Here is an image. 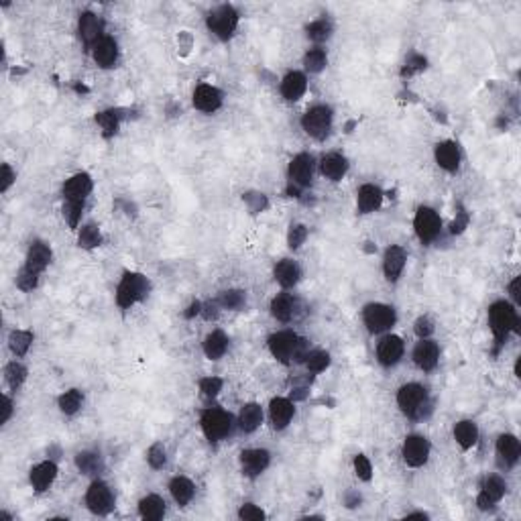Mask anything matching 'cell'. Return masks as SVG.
Instances as JSON below:
<instances>
[{
	"instance_id": "obj_5",
	"label": "cell",
	"mask_w": 521,
	"mask_h": 521,
	"mask_svg": "<svg viewBox=\"0 0 521 521\" xmlns=\"http://www.w3.org/2000/svg\"><path fill=\"white\" fill-rule=\"evenodd\" d=\"M200 426H202V432L210 442H220L230 434L232 430V417L229 412L220 410V407H208L202 412L200 417Z\"/></svg>"
},
{
	"instance_id": "obj_21",
	"label": "cell",
	"mask_w": 521,
	"mask_h": 521,
	"mask_svg": "<svg viewBox=\"0 0 521 521\" xmlns=\"http://www.w3.org/2000/svg\"><path fill=\"white\" fill-rule=\"evenodd\" d=\"M293 414H295L293 403L285 397H275L269 405V419L275 430H285L292 421Z\"/></svg>"
},
{
	"instance_id": "obj_38",
	"label": "cell",
	"mask_w": 521,
	"mask_h": 521,
	"mask_svg": "<svg viewBox=\"0 0 521 521\" xmlns=\"http://www.w3.org/2000/svg\"><path fill=\"white\" fill-rule=\"evenodd\" d=\"M83 403V393L80 389H69V391H65L62 397H60V401H57V405H60V410H62L65 416H74V414H78L80 412V407H82Z\"/></svg>"
},
{
	"instance_id": "obj_29",
	"label": "cell",
	"mask_w": 521,
	"mask_h": 521,
	"mask_svg": "<svg viewBox=\"0 0 521 521\" xmlns=\"http://www.w3.org/2000/svg\"><path fill=\"white\" fill-rule=\"evenodd\" d=\"M320 169H322L324 177H328L332 182H340L346 175V171H349V161L340 153H328V155L322 157Z\"/></svg>"
},
{
	"instance_id": "obj_26",
	"label": "cell",
	"mask_w": 521,
	"mask_h": 521,
	"mask_svg": "<svg viewBox=\"0 0 521 521\" xmlns=\"http://www.w3.org/2000/svg\"><path fill=\"white\" fill-rule=\"evenodd\" d=\"M92 57L100 67H112L119 60V45L112 37H102L92 47Z\"/></svg>"
},
{
	"instance_id": "obj_8",
	"label": "cell",
	"mask_w": 521,
	"mask_h": 521,
	"mask_svg": "<svg viewBox=\"0 0 521 521\" xmlns=\"http://www.w3.org/2000/svg\"><path fill=\"white\" fill-rule=\"evenodd\" d=\"M302 128L306 130V135H310L312 139H326V135L332 128V110L328 106L318 104L312 106L304 116H302Z\"/></svg>"
},
{
	"instance_id": "obj_12",
	"label": "cell",
	"mask_w": 521,
	"mask_h": 521,
	"mask_svg": "<svg viewBox=\"0 0 521 521\" xmlns=\"http://www.w3.org/2000/svg\"><path fill=\"white\" fill-rule=\"evenodd\" d=\"M505 493H507V485H505V480L501 479V477H497V475L487 477V479L482 480V485H480L479 497H477V505H479V509H482V511L493 509V507H495V505H497V503L505 497Z\"/></svg>"
},
{
	"instance_id": "obj_47",
	"label": "cell",
	"mask_w": 521,
	"mask_h": 521,
	"mask_svg": "<svg viewBox=\"0 0 521 521\" xmlns=\"http://www.w3.org/2000/svg\"><path fill=\"white\" fill-rule=\"evenodd\" d=\"M147 462H149V466L151 468H155V471H159V468H163L167 464V452H165V446L163 444H153L151 448H149V452H147Z\"/></svg>"
},
{
	"instance_id": "obj_37",
	"label": "cell",
	"mask_w": 521,
	"mask_h": 521,
	"mask_svg": "<svg viewBox=\"0 0 521 521\" xmlns=\"http://www.w3.org/2000/svg\"><path fill=\"white\" fill-rule=\"evenodd\" d=\"M76 466H78V471L82 473V475H98L100 471H102V459H100V454H96V452H90V450H83L80 452L78 456H76Z\"/></svg>"
},
{
	"instance_id": "obj_32",
	"label": "cell",
	"mask_w": 521,
	"mask_h": 521,
	"mask_svg": "<svg viewBox=\"0 0 521 521\" xmlns=\"http://www.w3.org/2000/svg\"><path fill=\"white\" fill-rule=\"evenodd\" d=\"M229 351V336L222 330H212V332L204 338V355L210 360H218L226 355Z\"/></svg>"
},
{
	"instance_id": "obj_35",
	"label": "cell",
	"mask_w": 521,
	"mask_h": 521,
	"mask_svg": "<svg viewBox=\"0 0 521 521\" xmlns=\"http://www.w3.org/2000/svg\"><path fill=\"white\" fill-rule=\"evenodd\" d=\"M261 424H263V410H261V405L259 403H247V405H243V410L238 414V426H241V430L250 434Z\"/></svg>"
},
{
	"instance_id": "obj_23",
	"label": "cell",
	"mask_w": 521,
	"mask_h": 521,
	"mask_svg": "<svg viewBox=\"0 0 521 521\" xmlns=\"http://www.w3.org/2000/svg\"><path fill=\"white\" fill-rule=\"evenodd\" d=\"M49 263H51V249H49V245L43 243V241H35V243L29 247L25 267L41 275V273L47 269Z\"/></svg>"
},
{
	"instance_id": "obj_18",
	"label": "cell",
	"mask_w": 521,
	"mask_h": 521,
	"mask_svg": "<svg viewBox=\"0 0 521 521\" xmlns=\"http://www.w3.org/2000/svg\"><path fill=\"white\" fill-rule=\"evenodd\" d=\"M405 261H407V252L403 250V247L399 245H391L389 249L385 250V257H383V271L385 277L395 283L397 279L401 277V273L405 269Z\"/></svg>"
},
{
	"instance_id": "obj_51",
	"label": "cell",
	"mask_w": 521,
	"mask_h": 521,
	"mask_svg": "<svg viewBox=\"0 0 521 521\" xmlns=\"http://www.w3.org/2000/svg\"><path fill=\"white\" fill-rule=\"evenodd\" d=\"M238 517L245 521H261L265 520V511L252 503H245L241 509H238Z\"/></svg>"
},
{
	"instance_id": "obj_3",
	"label": "cell",
	"mask_w": 521,
	"mask_h": 521,
	"mask_svg": "<svg viewBox=\"0 0 521 521\" xmlns=\"http://www.w3.org/2000/svg\"><path fill=\"white\" fill-rule=\"evenodd\" d=\"M149 279L145 275L135 271H126L116 287V306L121 310H128L135 304H139L149 293Z\"/></svg>"
},
{
	"instance_id": "obj_16",
	"label": "cell",
	"mask_w": 521,
	"mask_h": 521,
	"mask_svg": "<svg viewBox=\"0 0 521 521\" xmlns=\"http://www.w3.org/2000/svg\"><path fill=\"white\" fill-rule=\"evenodd\" d=\"M313 175V157L308 153H299L295 155L290 163V182L295 186H310Z\"/></svg>"
},
{
	"instance_id": "obj_59",
	"label": "cell",
	"mask_w": 521,
	"mask_h": 521,
	"mask_svg": "<svg viewBox=\"0 0 521 521\" xmlns=\"http://www.w3.org/2000/svg\"><path fill=\"white\" fill-rule=\"evenodd\" d=\"M407 517H428L426 513H410Z\"/></svg>"
},
{
	"instance_id": "obj_50",
	"label": "cell",
	"mask_w": 521,
	"mask_h": 521,
	"mask_svg": "<svg viewBox=\"0 0 521 521\" xmlns=\"http://www.w3.org/2000/svg\"><path fill=\"white\" fill-rule=\"evenodd\" d=\"M200 391H202V395L206 397V399H214V397L222 391V379H218V377H204L200 381Z\"/></svg>"
},
{
	"instance_id": "obj_56",
	"label": "cell",
	"mask_w": 521,
	"mask_h": 521,
	"mask_svg": "<svg viewBox=\"0 0 521 521\" xmlns=\"http://www.w3.org/2000/svg\"><path fill=\"white\" fill-rule=\"evenodd\" d=\"M2 424H6L8 419H11V416H13V399L8 395H4L2 397Z\"/></svg>"
},
{
	"instance_id": "obj_27",
	"label": "cell",
	"mask_w": 521,
	"mask_h": 521,
	"mask_svg": "<svg viewBox=\"0 0 521 521\" xmlns=\"http://www.w3.org/2000/svg\"><path fill=\"white\" fill-rule=\"evenodd\" d=\"M436 163L446 171H456L460 165V149L454 141H442L436 145Z\"/></svg>"
},
{
	"instance_id": "obj_58",
	"label": "cell",
	"mask_w": 521,
	"mask_h": 521,
	"mask_svg": "<svg viewBox=\"0 0 521 521\" xmlns=\"http://www.w3.org/2000/svg\"><path fill=\"white\" fill-rule=\"evenodd\" d=\"M520 283H521V277H515V279L511 281V285H509V293H511V297H513V302H515V304H520L521 302Z\"/></svg>"
},
{
	"instance_id": "obj_46",
	"label": "cell",
	"mask_w": 521,
	"mask_h": 521,
	"mask_svg": "<svg viewBox=\"0 0 521 521\" xmlns=\"http://www.w3.org/2000/svg\"><path fill=\"white\" fill-rule=\"evenodd\" d=\"M245 304H247V295L241 290H230L220 295V306L226 310H241L245 308Z\"/></svg>"
},
{
	"instance_id": "obj_57",
	"label": "cell",
	"mask_w": 521,
	"mask_h": 521,
	"mask_svg": "<svg viewBox=\"0 0 521 521\" xmlns=\"http://www.w3.org/2000/svg\"><path fill=\"white\" fill-rule=\"evenodd\" d=\"M424 67H426V60H424V57H419V55H414V57L407 62L405 72L410 74V72H414V69H424Z\"/></svg>"
},
{
	"instance_id": "obj_43",
	"label": "cell",
	"mask_w": 521,
	"mask_h": 521,
	"mask_svg": "<svg viewBox=\"0 0 521 521\" xmlns=\"http://www.w3.org/2000/svg\"><path fill=\"white\" fill-rule=\"evenodd\" d=\"M78 243H80L82 249H96V247H100L102 234H100L98 226H96V224H86V226H82Z\"/></svg>"
},
{
	"instance_id": "obj_55",
	"label": "cell",
	"mask_w": 521,
	"mask_h": 521,
	"mask_svg": "<svg viewBox=\"0 0 521 521\" xmlns=\"http://www.w3.org/2000/svg\"><path fill=\"white\" fill-rule=\"evenodd\" d=\"M13 182H15V173H13V169H11L8 163H4L2 165V186H0V189L6 191V189L13 186Z\"/></svg>"
},
{
	"instance_id": "obj_45",
	"label": "cell",
	"mask_w": 521,
	"mask_h": 521,
	"mask_svg": "<svg viewBox=\"0 0 521 521\" xmlns=\"http://www.w3.org/2000/svg\"><path fill=\"white\" fill-rule=\"evenodd\" d=\"M83 202L82 200H65L63 204V218L67 220V224L72 229H78L80 224V218H82Z\"/></svg>"
},
{
	"instance_id": "obj_22",
	"label": "cell",
	"mask_w": 521,
	"mask_h": 521,
	"mask_svg": "<svg viewBox=\"0 0 521 521\" xmlns=\"http://www.w3.org/2000/svg\"><path fill=\"white\" fill-rule=\"evenodd\" d=\"M497 454H499L501 464L505 468L515 466L521 454L520 440L515 438L513 434H501L499 440H497Z\"/></svg>"
},
{
	"instance_id": "obj_4",
	"label": "cell",
	"mask_w": 521,
	"mask_h": 521,
	"mask_svg": "<svg viewBox=\"0 0 521 521\" xmlns=\"http://www.w3.org/2000/svg\"><path fill=\"white\" fill-rule=\"evenodd\" d=\"M397 405L407 417H421L428 407V389L419 383H407L397 391Z\"/></svg>"
},
{
	"instance_id": "obj_40",
	"label": "cell",
	"mask_w": 521,
	"mask_h": 521,
	"mask_svg": "<svg viewBox=\"0 0 521 521\" xmlns=\"http://www.w3.org/2000/svg\"><path fill=\"white\" fill-rule=\"evenodd\" d=\"M306 33L313 43H324L332 37V22L326 19H318L306 27Z\"/></svg>"
},
{
	"instance_id": "obj_7",
	"label": "cell",
	"mask_w": 521,
	"mask_h": 521,
	"mask_svg": "<svg viewBox=\"0 0 521 521\" xmlns=\"http://www.w3.org/2000/svg\"><path fill=\"white\" fill-rule=\"evenodd\" d=\"M363 322L371 334H383L395 326L397 313L387 304H369L363 310Z\"/></svg>"
},
{
	"instance_id": "obj_28",
	"label": "cell",
	"mask_w": 521,
	"mask_h": 521,
	"mask_svg": "<svg viewBox=\"0 0 521 521\" xmlns=\"http://www.w3.org/2000/svg\"><path fill=\"white\" fill-rule=\"evenodd\" d=\"M383 202V191L377 188L375 184H365L358 188V196H356V206L360 214H371L375 212Z\"/></svg>"
},
{
	"instance_id": "obj_19",
	"label": "cell",
	"mask_w": 521,
	"mask_h": 521,
	"mask_svg": "<svg viewBox=\"0 0 521 521\" xmlns=\"http://www.w3.org/2000/svg\"><path fill=\"white\" fill-rule=\"evenodd\" d=\"M29 479H31V485H33V489L37 493H45L53 485V480L57 479V464L51 462V460H45V462L35 464L31 468Z\"/></svg>"
},
{
	"instance_id": "obj_15",
	"label": "cell",
	"mask_w": 521,
	"mask_h": 521,
	"mask_svg": "<svg viewBox=\"0 0 521 521\" xmlns=\"http://www.w3.org/2000/svg\"><path fill=\"white\" fill-rule=\"evenodd\" d=\"M405 351V344L399 336H385L379 346H377V358L383 367H395L397 363L401 360Z\"/></svg>"
},
{
	"instance_id": "obj_36",
	"label": "cell",
	"mask_w": 521,
	"mask_h": 521,
	"mask_svg": "<svg viewBox=\"0 0 521 521\" xmlns=\"http://www.w3.org/2000/svg\"><path fill=\"white\" fill-rule=\"evenodd\" d=\"M139 513L147 521H157L165 515V501L159 495H147L139 503Z\"/></svg>"
},
{
	"instance_id": "obj_9",
	"label": "cell",
	"mask_w": 521,
	"mask_h": 521,
	"mask_svg": "<svg viewBox=\"0 0 521 521\" xmlns=\"http://www.w3.org/2000/svg\"><path fill=\"white\" fill-rule=\"evenodd\" d=\"M414 229H416L417 238L424 245H430L432 241H436L440 230H442V220H440L438 212L428 208V206L417 208L416 218H414Z\"/></svg>"
},
{
	"instance_id": "obj_30",
	"label": "cell",
	"mask_w": 521,
	"mask_h": 521,
	"mask_svg": "<svg viewBox=\"0 0 521 521\" xmlns=\"http://www.w3.org/2000/svg\"><path fill=\"white\" fill-rule=\"evenodd\" d=\"M299 277H302V269H299V265L295 261H292V259H283V261H279L275 265V281L281 287H285V290L297 285Z\"/></svg>"
},
{
	"instance_id": "obj_41",
	"label": "cell",
	"mask_w": 521,
	"mask_h": 521,
	"mask_svg": "<svg viewBox=\"0 0 521 521\" xmlns=\"http://www.w3.org/2000/svg\"><path fill=\"white\" fill-rule=\"evenodd\" d=\"M326 63H328V55L322 47H313L304 55V67L310 74H320L326 67Z\"/></svg>"
},
{
	"instance_id": "obj_52",
	"label": "cell",
	"mask_w": 521,
	"mask_h": 521,
	"mask_svg": "<svg viewBox=\"0 0 521 521\" xmlns=\"http://www.w3.org/2000/svg\"><path fill=\"white\" fill-rule=\"evenodd\" d=\"M355 473L356 477L360 480H371L373 477V466H371V462L367 456H363V454H358L355 459Z\"/></svg>"
},
{
	"instance_id": "obj_49",
	"label": "cell",
	"mask_w": 521,
	"mask_h": 521,
	"mask_svg": "<svg viewBox=\"0 0 521 521\" xmlns=\"http://www.w3.org/2000/svg\"><path fill=\"white\" fill-rule=\"evenodd\" d=\"M37 281H39V273L31 271L27 267H22L19 275H17V287L21 292H33L37 287Z\"/></svg>"
},
{
	"instance_id": "obj_17",
	"label": "cell",
	"mask_w": 521,
	"mask_h": 521,
	"mask_svg": "<svg viewBox=\"0 0 521 521\" xmlns=\"http://www.w3.org/2000/svg\"><path fill=\"white\" fill-rule=\"evenodd\" d=\"M194 106L202 112H216L222 106V92L210 83H200L194 90Z\"/></svg>"
},
{
	"instance_id": "obj_42",
	"label": "cell",
	"mask_w": 521,
	"mask_h": 521,
	"mask_svg": "<svg viewBox=\"0 0 521 521\" xmlns=\"http://www.w3.org/2000/svg\"><path fill=\"white\" fill-rule=\"evenodd\" d=\"M31 342H33V334L29 330H15L8 338V346L17 356L27 355V351L31 349Z\"/></svg>"
},
{
	"instance_id": "obj_34",
	"label": "cell",
	"mask_w": 521,
	"mask_h": 521,
	"mask_svg": "<svg viewBox=\"0 0 521 521\" xmlns=\"http://www.w3.org/2000/svg\"><path fill=\"white\" fill-rule=\"evenodd\" d=\"M454 440L459 442V446L460 448H464V450L473 448V446L479 442V428H477V424L471 421V419H462V421H459V424L454 426Z\"/></svg>"
},
{
	"instance_id": "obj_31",
	"label": "cell",
	"mask_w": 521,
	"mask_h": 521,
	"mask_svg": "<svg viewBox=\"0 0 521 521\" xmlns=\"http://www.w3.org/2000/svg\"><path fill=\"white\" fill-rule=\"evenodd\" d=\"M297 310V302L290 293H279L271 302V316L279 322H292Z\"/></svg>"
},
{
	"instance_id": "obj_33",
	"label": "cell",
	"mask_w": 521,
	"mask_h": 521,
	"mask_svg": "<svg viewBox=\"0 0 521 521\" xmlns=\"http://www.w3.org/2000/svg\"><path fill=\"white\" fill-rule=\"evenodd\" d=\"M169 493L180 507H186L196 495V487L188 477H173L169 482Z\"/></svg>"
},
{
	"instance_id": "obj_39",
	"label": "cell",
	"mask_w": 521,
	"mask_h": 521,
	"mask_svg": "<svg viewBox=\"0 0 521 521\" xmlns=\"http://www.w3.org/2000/svg\"><path fill=\"white\" fill-rule=\"evenodd\" d=\"M4 379H6L8 387H11L13 391H17L22 383H25V379H27V367H25L22 363H19V360L8 363L6 369H4Z\"/></svg>"
},
{
	"instance_id": "obj_53",
	"label": "cell",
	"mask_w": 521,
	"mask_h": 521,
	"mask_svg": "<svg viewBox=\"0 0 521 521\" xmlns=\"http://www.w3.org/2000/svg\"><path fill=\"white\" fill-rule=\"evenodd\" d=\"M308 238V229L304 226V224H295L290 230V236H287V241H290V247L292 249H299L302 245H304V241Z\"/></svg>"
},
{
	"instance_id": "obj_6",
	"label": "cell",
	"mask_w": 521,
	"mask_h": 521,
	"mask_svg": "<svg viewBox=\"0 0 521 521\" xmlns=\"http://www.w3.org/2000/svg\"><path fill=\"white\" fill-rule=\"evenodd\" d=\"M208 29L222 41L230 39L238 27V13L230 4H220L208 15Z\"/></svg>"
},
{
	"instance_id": "obj_11",
	"label": "cell",
	"mask_w": 521,
	"mask_h": 521,
	"mask_svg": "<svg viewBox=\"0 0 521 521\" xmlns=\"http://www.w3.org/2000/svg\"><path fill=\"white\" fill-rule=\"evenodd\" d=\"M401 454H403V460H405L407 466L419 468V466H424L428 462V459H430V442H428V438H424V436L412 434V436H407L405 442H403Z\"/></svg>"
},
{
	"instance_id": "obj_2",
	"label": "cell",
	"mask_w": 521,
	"mask_h": 521,
	"mask_svg": "<svg viewBox=\"0 0 521 521\" xmlns=\"http://www.w3.org/2000/svg\"><path fill=\"white\" fill-rule=\"evenodd\" d=\"M489 326H491V332H493L495 344H497V349H495V353H497L505 344V340L509 338V334L517 332L520 316H517L515 306H511L509 302H495L489 308Z\"/></svg>"
},
{
	"instance_id": "obj_14",
	"label": "cell",
	"mask_w": 521,
	"mask_h": 521,
	"mask_svg": "<svg viewBox=\"0 0 521 521\" xmlns=\"http://www.w3.org/2000/svg\"><path fill=\"white\" fill-rule=\"evenodd\" d=\"M438 358H440V346L430 340V338H421L414 349V363H416L417 369L430 373L438 367Z\"/></svg>"
},
{
	"instance_id": "obj_1",
	"label": "cell",
	"mask_w": 521,
	"mask_h": 521,
	"mask_svg": "<svg viewBox=\"0 0 521 521\" xmlns=\"http://www.w3.org/2000/svg\"><path fill=\"white\" fill-rule=\"evenodd\" d=\"M267 344H269L271 355L283 365H290L293 360H306V356L310 353L308 340L299 338L293 330H281V332L271 334Z\"/></svg>"
},
{
	"instance_id": "obj_44",
	"label": "cell",
	"mask_w": 521,
	"mask_h": 521,
	"mask_svg": "<svg viewBox=\"0 0 521 521\" xmlns=\"http://www.w3.org/2000/svg\"><path fill=\"white\" fill-rule=\"evenodd\" d=\"M306 367H308L310 373L318 375V373H322V371H326L330 367V355L326 351L308 353V356H306Z\"/></svg>"
},
{
	"instance_id": "obj_20",
	"label": "cell",
	"mask_w": 521,
	"mask_h": 521,
	"mask_svg": "<svg viewBox=\"0 0 521 521\" xmlns=\"http://www.w3.org/2000/svg\"><path fill=\"white\" fill-rule=\"evenodd\" d=\"M78 33H80V39L86 45H96L104 35H102V21L98 15L94 13H82L80 15V21H78Z\"/></svg>"
},
{
	"instance_id": "obj_54",
	"label": "cell",
	"mask_w": 521,
	"mask_h": 521,
	"mask_svg": "<svg viewBox=\"0 0 521 521\" xmlns=\"http://www.w3.org/2000/svg\"><path fill=\"white\" fill-rule=\"evenodd\" d=\"M414 330H416L417 338H419V340H421V338H430V336L434 334V322H432L428 316H421V318H417L416 320Z\"/></svg>"
},
{
	"instance_id": "obj_13",
	"label": "cell",
	"mask_w": 521,
	"mask_h": 521,
	"mask_svg": "<svg viewBox=\"0 0 521 521\" xmlns=\"http://www.w3.org/2000/svg\"><path fill=\"white\" fill-rule=\"evenodd\" d=\"M269 462H271V454L265 448H249L241 452V468L249 479H255L261 473H265Z\"/></svg>"
},
{
	"instance_id": "obj_24",
	"label": "cell",
	"mask_w": 521,
	"mask_h": 521,
	"mask_svg": "<svg viewBox=\"0 0 521 521\" xmlns=\"http://www.w3.org/2000/svg\"><path fill=\"white\" fill-rule=\"evenodd\" d=\"M308 90V78L302 72H290L281 82V94L287 102L299 100Z\"/></svg>"
},
{
	"instance_id": "obj_48",
	"label": "cell",
	"mask_w": 521,
	"mask_h": 521,
	"mask_svg": "<svg viewBox=\"0 0 521 521\" xmlns=\"http://www.w3.org/2000/svg\"><path fill=\"white\" fill-rule=\"evenodd\" d=\"M96 123L102 126L104 137H112V135L119 130V114H116L114 110L100 112V114H96Z\"/></svg>"
},
{
	"instance_id": "obj_10",
	"label": "cell",
	"mask_w": 521,
	"mask_h": 521,
	"mask_svg": "<svg viewBox=\"0 0 521 521\" xmlns=\"http://www.w3.org/2000/svg\"><path fill=\"white\" fill-rule=\"evenodd\" d=\"M86 505L94 515H108L114 507V495L112 489L104 480H94L86 493Z\"/></svg>"
},
{
	"instance_id": "obj_25",
	"label": "cell",
	"mask_w": 521,
	"mask_h": 521,
	"mask_svg": "<svg viewBox=\"0 0 521 521\" xmlns=\"http://www.w3.org/2000/svg\"><path fill=\"white\" fill-rule=\"evenodd\" d=\"M92 191V177L88 173H76L63 184V198L65 200H86Z\"/></svg>"
}]
</instances>
